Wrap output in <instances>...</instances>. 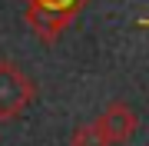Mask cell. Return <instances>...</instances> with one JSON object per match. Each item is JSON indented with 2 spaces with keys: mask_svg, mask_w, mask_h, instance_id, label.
<instances>
[{
  "mask_svg": "<svg viewBox=\"0 0 149 146\" xmlns=\"http://www.w3.org/2000/svg\"><path fill=\"white\" fill-rule=\"evenodd\" d=\"M96 126L106 133L109 146H116V143H126V140H133V136H136V130H139V116H136V110L129 106V103L113 100L109 106L96 116Z\"/></svg>",
  "mask_w": 149,
  "mask_h": 146,
  "instance_id": "cell-2",
  "label": "cell"
},
{
  "mask_svg": "<svg viewBox=\"0 0 149 146\" xmlns=\"http://www.w3.org/2000/svg\"><path fill=\"white\" fill-rule=\"evenodd\" d=\"M70 20H73V13H66V10H50V7H37V3H33V10H30V23H33V30H37L43 40H56V33L63 30Z\"/></svg>",
  "mask_w": 149,
  "mask_h": 146,
  "instance_id": "cell-3",
  "label": "cell"
},
{
  "mask_svg": "<svg viewBox=\"0 0 149 146\" xmlns=\"http://www.w3.org/2000/svg\"><path fill=\"white\" fill-rule=\"evenodd\" d=\"M37 87L13 60H0V119H13L33 103Z\"/></svg>",
  "mask_w": 149,
  "mask_h": 146,
  "instance_id": "cell-1",
  "label": "cell"
},
{
  "mask_svg": "<svg viewBox=\"0 0 149 146\" xmlns=\"http://www.w3.org/2000/svg\"><path fill=\"white\" fill-rule=\"evenodd\" d=\"M70 146H109V140H106V133L96 126V119L93 123H86V126H80L73 136H70Z\"/></svg>",
  "mask_w": 149,
  "mask_h": 146,
  "instance_id": "cell-4",
  "label": "cell"
}]
</instances>
